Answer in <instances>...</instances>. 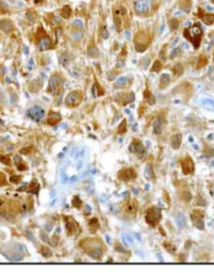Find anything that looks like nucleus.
Here are the masks:
<instances>
[{
    "instance_id": "obj_3",
    "label": "nucleus",
    "mask_w": 214,
    "mask_h": 273,
    "mask_svg": "<svg viewBox=\"0 0 214 273\" xmlns=\"http://www.w3.org/2000/svg\"><path fill=\"white\" fill-rule=\"evenodd\" d=\"M202 30L200 28L195 25L194 26L190 29H186L184 32V35L188 40L192 41L194 44V45L200 46L201 41V36H202Z\"/></svg>"
},
{
    "instance_id": "obj_17",
    "label": "nucleus",
    "mask_w": 214,
    "mask_h": 273,
    "mask_svg": "<svg viewBox=\"0 0 214 273\" xmlns=\"http://www.w3.org/2000/svg\"><path fill=\"white\" fill-rule=\"evenodd\" d=\"M162 128H163V122L161 119L158 118L153 125L154 133L157 135L160 134L162 133Z\"/></svg>"
},
{
    "instance_id": "obj_5",
    "label": "nucleus",
    "mask_w": 214,
    "mask_h": 273,
    "mask_svg": "<svg viewBox=\"0 0 214 273\" xmlns=\"http://www.w3.org/2000/svg\"><path fill=\"white\" fill-rule=\"evenodd\" d=\"M83 95L79 91H74L68 94L65 99V104L69 108H75L82 101Z\"/></svg>"
},
{
    "instance_id": "obj_46",
    "label": "nucleus",
    "mask_w": 214,
    "mask_h": 273,
    "mask_svg": "<svg viewBox=\"0 0 214 273\" xmlns=\"http://www.w3.org/2000/svg\"><path fill=\"white\" fill-rule=\"evenodd\" d=\"M102 36H103V37L105 38V39H106V38L108 37L109 33H108V31H107V29H103V31H102Z\"/></svg>"
},
{
    "instance_id": "obj_36",
    "label": "nucleus",
    "mask_w": 214,
    "mask_h": 273,
    "mask_svg": "<svg viewBox=\"0 0 214 273\" xmlns=\"http://www.w3.org/2000/svg\"><path fill=\"white\" fill-rule=\"evenodd\" d=\"M41 251L42 255H44L45 257H49L52 255V252H51V250L46 247H42L41 249Z\"/></svg>"
},
{
    "instance_id": "obj_44",
    "label": "nucleus",
    "mask_w": 214,
    "mask_h": 273,
    "mask_svg": "<svg viewBox=\"0 0 214 273\" xmlns=\"http://www.w3.org/2000/svg\"><path fill=\"white\" fill-rule=\"evenodd\" d=\"M74 25H75L76 26H77L79 28H82L83 27V23L82 21L79 19H76L74 21Z\"/></svg>"
},
{
    "instance_id": "obj_43",
    "label": "nucleus",
    "mask_w": 214,
    "mask_h": 273,
    "mask_svg": "<svg viewBox=\"0 0 214 273\" xmlns=\"http://www.w3.org/2000/svg\"><path fill=\"white\" fill-rule=\"evenodd\" d=\"M18 169L19 170V171H25V170H26L27 169V166L24 163H20L18 165Z\"/></svg>"
},
{
    "instance_id": "obj_29",
    "label": "nucleus",
    "mask_w": 214,
    "mask_h": 273,
    "mask_svg": "<svg viewBox=\"0 0 214 273\" xmlns=\"http://www.w3.org/2000/svg\"><path fill=\"white\" fill-rule=\"evenodd\" d=\"M162 69V65L159 61H156L154 63L152 68L151 69V72H159Z\"/></svg>"
},
{
    "instance_id": "obj_35",
    "label": "nucleus",
    "mask_w": 214,
    "mask_h": 273,
    "mask_svg": "<svg viewBox=\"0 0 214 273\" xmlns=\"http://www.w3.org/2000/svg\"><path fill=\"white\" fill-rule=\"evenodd\" d=\"M178 25H179L178 24V21L176 19H171L170 21V23H169L170 29H171V30H172V31L176 30V29H178Z\"/></svg>"
},
{
    "instance_id": "obj_10",
    "label": "nucleus",
    "mask_w": 214,
    "mask_h": 273,
    "mask_svg": "<svg viewBox=\"0 0 214 273\" xmlns=\"http://www.w3.org/2000/svg\"><path fill=\"white\" fill-rule=\"evenodd\" d=\"M150 7H151V2L149 0H138L135 3V9L137 13L143 14H146L149 11Z\"/></svg>"
},
{
    "instance_id": "obj_19",
    "label": "nucleus",
    "mask_w": 214,
    "mask_h": 273,
    "mask_svg": "<svg viewBox=\"0 0 214 273\" xmlns=\"http://www.w3.org/2000/svg\"><path fill=\"white\" fill-rule=\"evenodd\" d=\"M143 96H144L145 99H146L147 101L149 102V104H151V105L155 104V102H156L155 98V96L153 95V94L151 93V92L150 91H149L148 89H147V90H145L144 91Z\"/></svg>"
},
{
    "instance_id": "obj_22",
    "label": "nucleus",
    "mask_w": 214,
    "mask_h": 273,
    "mask_svg": "<svg viewBox=\"0 0 214 273\" xmlns=\"http://www.w3.org/2000/svg\"><path fill=\"white\" fill-rule=\"evenodd\" d=\"M170 81V76L168 74L162 75L160 79V88H162L167 86Z\"/></svg>"
},
{
    "instance_id": "obj_23",
    "label": "nucleus",
    "mask_w": 214,
    "mask_h": 273,
    "mask_svg": "<svg viewBox=\"0 0 214 273\" xmlns=\"http://www.w3.org/2000/svg\"><path fill=\"white\" fill-rule=\"evenodd\" d=\"M88 54L90 57L96 58L100 55V51L96 47H90L88 50Z\"/></svg>"
},
{
    "instance_id": "obj_21",
    "label": "nucleus",
    "mask_w": 214,
    "mask_h": 273,
    "mask_svg": "<svg viewBox=\"0 0 214 273\" xmlns=\"http://www.w3.org/2000/svg\"><path fill=\"white\" fill-rule=\"evenodd\" d=\"M135 100V94L131 92L129 94H125L123 96V105H126L127 104H129L131 102H133Z\"/></svg>"
},
{
    "instance_id": "obj_8",
    "label": "nucleus",
    "mask_w": 214,
    "mask_h": 273,
    "mask_svg": "<svg viewBox=\"0 0 214 273\" xmlns=\"http://www.w3.org/2000/svg\"><path fill=\"white\" fill-rule=\"evenodd\" d=\"M45 115V111L41 107L38 106H35L31 107L28 110V116L32 120L35 121H39L43 118Z\"/></svg>"
},
{
    "instance_id": "obj_40",
    "label": "nucleus",
    "mask_w": 214,
    "mask_h": 273,
    "mask_svg": "<svg viewBox=\"0 0 214 273\" xmlns=\"http://www.w3.org/2000/svg\"><path fill=\"white\" fill-rule=\"evenodd\" d=\"M21 180V177L20 176H13L10 177V181L14 183H18Z\"/></svg>"
},
{
    "instance_id": "obj_7",
    "label": "nucleus",
    "mask_w": 214,
    "mask_h": 273,
    "mask_svg": "<svg viewBox=\"0 0 214 273\" xmlns=\"http://www.w3.org/2000/svg\"><path fill=\"white\" fill-rule=\"evenodd\" d=\"M137 177V172L135 169L131 168H124L118 173V178L123 181L133 180Z\"/></svg>"
},
{
    "instance_id": "obj_18",
    "label": "nucleus",
    "mask_w": 214,
    "mask_h": 273,
    "mask_svg": "<svg viewBox=\"0 0 214 273\" xmlns=\"http://www.w3.org/2000/svg\"><path fill=\"white\" fill-rule=\"evenodd\" d=\"M89 231L92 233H96L100 227V223L97 218H92L89 220L88 223Z\"/></svg>"
},
{
    "instance_id": "obj_39",
    "label": "nucleus",
    "mask_w": 214,
    "mask_h": 273,
    "mask_svg": "<svg viewBox=\"0 0 214 273\" xmlns=\"http://www.w3.org/2000/svg\"><path fill=\"white\" fill-rule=\"evenodd\" d=\"M182 199H184L186 202H190L192 199V195L188 191H184V193L182 194Z\"/></svg>"
},
{
    "instance_id": "obj_28",
    "label": "nucleus",
    "mask_w": 214,
    "mask_h": 273,
    "mask_svg": "<svg viewBox=\"0 0 214 273\" xmlns=\"http://www.w3.org/2000/svg\"><path fill=\"white\" fill-rule=\"evenodd\" d=\"M127 132V121L125 119L121 122L118 127V133L119 134H123Z\"/></svg>"
},
{
    "instance_id": "obj_15",
    "label": "nucleus",
    "mask_w": 214,
    "mask_h": 273,
    "mask_svg": "<svg viewBox=\"0 0 214 273\" xmlns=\"http://www.w3.org/2000/svg\"><path fill=\"white\" fill-rule=\"evenodd\" d=\"M61 119H62V118H61V114L57 113V112H51L49 114L47 122H48V124L50 125H52V126L56 125L58 122H61Z\"/></svg>"
},
{
    "instance_id": "obj_4",
    "label": "nucleus",
    "mask_w": 214,
    "mask_h": 273,
    "mask_svg": "<svg viewBox=\"0 0 214 273\" xmlns=\"http://www.w3.org/2000/svg\"><path fill=\"white\" fill-rule=\"evenodd\" d=\"M62 87V80L61 76L58 75H54L51 76L49 83L48 91L53 95H59L61 92Z\"/></svg>"
},
{
    "instance_id": "obj_12",
    "label": "nucleus",
    "mask_w": 214,
    "mask_h": 273,
    "mask_svg": "<svg viewBox=\"0 0 214 273\" xmlns=\"http://www.w3.org/2000/svg\"><path fill=\"white\" fill-rule=\"evenodd\" d=\"M137 210V203L134 200L129 201L124 206V211L128 214H135Z\"/></svg>"
},
{
    "instance_id": "obj_42",
    "label": "nucleus",
    "mask_w": 214,
    "mask_h": 273,
    "mask_svg": "<svg viewBox=\"0 0 214 273\" xmlns=\"http://www.w3.org/2000/svg\"><path fill=\"white\" fill-rule=\"evenodd\" d=\"M6 184V179L5 175L2 173H0V185H5Z\"/></svg>"
},
{
    "instance_id": "obj_33",
    "label": "nucleus",
    "mask_w": 214,
    "mask_h": 273,
    "mask_svg": "<svg viewBox=\"0 0 214 273\" xmlns=\"http://www.w3.org/2000/svg\"><path fill=\"white\" fill-rule=\"evenodd\" d=\"M208 63V59L205 57L204 55H202L199 58V60L198 62V67H203L207 65Z\"/></svg>"
},
{
    "instance_id": "obj_49",
    "label": "nucleus",
    "mask_w": 214,
    "mask_h": 273,
    "mask_svg": "<svg viewBox=\"0 0 214 273\" xmlns=\"http://www.w3.org/2000/svg\"><path fill=\"white\" fill-rule=\"evenodd\" d=\"M212 2L214 3V0H212Z\"/></svg>"
},
{
    "instance_id": "obj_24",
    "label": "nucleus",
    "mask_w": 214,
    "mask_h": 273,
    "mask_svg": "<svg viewBox=\"0 0 214 273\" xmlns=\"http://www.w3.org/2000/svg\"><path fill=\"white\" fill-rule=\"evenodd\" d=\"M145 177H146L147 180H152V179L155 177V174H154L152 166L151 165L148 164L146 166L145 171Z\"/></svg>"
},
{
    "instance_id": "obj_31",
    "label": "nucleus",
    "mask_w": 214,
    "mask_h": 273,
    "mask_svg": "<svg viewBox=\"0 0 214 273\" xmlns=\"http://www.w3.org/2000/svg\"><path fill=\"white\" fill-rule=\"evenodd\" d=\"M113 21H114V23L115 25V27H116L117 31L120 32L121 30V20L120 19V18H119L118 16H114L113 18Z\"/></svg>"
},
{
    "instance_id": "obj_30",
    "label": "nucleus",
    "mask_w": 214,
    "mask_h": 273,
    "mask_svg": "<svg viewBox=\"0 0 214 273\" xmlns=\"http://www.w3.org/2000/svg\"><path fill=\"white\" fill-rule=\"evenodd\" d=\"M72 203L74 207L77 209H80L82 205V202L78 196H74V198L72 199Z\"/></svg>"
},
{
    "instance_id": "obj_37",
    "label": "nucleus",
    "mask_w": 214,
    "mask_h": 273,
    "mask_svg": "<svg viewBox=\"0 0 214 273\" xmlns=\"http://www.w3.org/2000/svg\"><path fill=\"white\" fill-rule=\"evenodd\" d=\"M33 147H27V148L21 149V150H20V153H23V154H24V155H28V154H30V153H31L33 152Z\"/></svg>"
},
{
    "instance_id": "obj_13",
    "label": "nucleus",
    "mask_w": 214,
    "mask_h": 273,
    "mask_svg": "<svg viewBox=\"0 0 214 273\" xmlns=\"http://www.w3.org/2000/svg\"><path fill=\"white\" fill-rule=\"evenodd\" d=\"M182 136L181 134L178 133L173 135L170 139L171 146L172 147L173 149L177 150V149H178L182 143Z\"/></svg>"
},
{
    "instance_id": "obj_9",
    "label": "nucleus",
    "mask_w": 214,
    "mask_h": 273,
    "mask_svg": "<svg viewBox=\"0 0 214 273\" xmlns=\"http://www.w3.org/2000/svg\"><path fill=\"white\" fill-rule=\"evenodd\" d=\"M129 150L131 152L137 153L140 157L144 156L145 153V148L139 140H135L129 146Z\"/></svg>"
},
{
    "instance_id": "obj_27",
    "label": "nucleus",
    "mask_w": 214,
    "mask_h": 273,
    "mask_svg": "<svg viewBox=\"0 0 214 273\" xmlns=\"http://www.w3.org/2000/svg\"><path fill=\"white\" fill-rule=\"evenodd\" d=\"M70 61V57L66 54L62 55L61 56V58H60V62H61V65L63 67H66L68 64H69Z\"/></svg>"
},
{
    "instance_id": "obj_2",
    "label": "nucleus",
    "mask_w": 214,
    "mask_h": 273,
    "mask_svg": "<svg viewBox=\"0 0 214 273\" xmlns=\"http://www.w3.org/2000/svg\"><path fill=\"white\" fill-rule=\"evenodd\" d=\"M161 219L160 209L156 207H151L147 211L145 215V221L153 227H156L159 224Z\"/></svg>"
},
{
    "instance_id": "obj_45",
    "label": "nucleus",
    "mask_w": 214,
    "mask_h": 273,
    "mask_svg": "<svg viewBox=\"0 0 214 273\" xmlns=\"http://www.w3.org/2000/svg\"><path fill=\"white\" fill-rule=\"evenodd\" d=\"M117 75V73H115V74H114V71L111 72H109V75H108V79H109L110 80H113V79H115V77H116Z\"/></svg>"
},
{
    "instance_id": "obj_11",
    "label": "nucleus",
    "mask_w": 214,
    "mask_h": 273,
    "mask_svg": "<svg viewBox=\"0 0 214 273\" xmlns=\"http://www.w3.org/2000/svg\"><path fill=\"white\" fill-rule=\"evenodd\" d=\"M181 167L182 172L185 175L190 174L193 173L194 170V162L190 157H186L181 162Z\"/></svg>"
},
{
    "instance_id": "obj_25",
    "label": "nucleus",
    "mask_w": 214,
    "mask_h": 273,
    "mask_svg": "<svg viewBox=\"0 0 214 273\" xmlns=\"http://www.w3.org/2000/svg\"><path fill=\"white\" fill-rule=\"evenodd\" d=\"M202 19L206 25H211L214 23V15L213 14H202Z\"/></svg>"
},
{
    "instance_id": "obj_47",
    "label": "nucleus",
    "mask_w": 214,
    "mask_h": 273,
    "mask_svg": "<svg viewBox=\"0 0 214 273\" xmlns=\"http://www.w3.org/2000/svg\"><path fill=\"white\" fill-rule=\"evenodd\" d=\"M82 35L81 33H76L74 34V38L77 40L80 39L81 38H82Z\"/></svg>"
},
{
    "instance_id": "obj_1",
    "label": "nucleus",
    "mask_w": 214,
    "mask_h": 273,
    "mask_svg": "<svg viewBox=\"0 0 214 273\" xmlns=\"http://www.w3.org/2000/svg\"><path fill=\"white\" fill-rule=\"evenodd\" d=\"M80 247L84 252L96 259H100L104 253V244L100 238H87L80 242Z\"/></svg>"
},
{
    "instance_id": "obj_16",
    "label": "nucleus",
    "mask_w": 214,
    "mask_h": 273,
    "mask_svg": "<svg viewBox=\"0 0 214 273\" xmlns=\"http://www.w3.org/2000/svg\"><path fill=\"white\" fill-rule=\"evenodd\" d=\"M179 6L180 9L187 13L189 12L191 10L192 6V0H180L179 3Z\"/></svg>"
},
{
    "instance_id": "obj_20",
    "label": "nucleus",
    "mask_w": 214,
    "mask_h": 273,
    "mask_svg": "<svg viewBox=\"0 0 214 273\" xmlns=\"http://www.w3.org/2000/svg\"><path fill=\"white\" fill-rule=\"evenodd\" d=\"M128 79L126 76H121L119 77L116 82H115L113 84V87L115 88H121L125 86V84L127 83Z\"/></svg>"
},
{
    "instance_id": "obj_14",
    "label": "nucleus",
    "mask_w": 214,
    "mask_h": 273,
    "mask_svg": "<svg viewBox=\"0 0 214 273\" xmlns=\"http://www.w3.org/2000/svg\"><path fill=\"white\" fill-rule=\"evenodd\" d=\"M38 46H39V49L41 51H46L51 48L52 43H51V40L49 37L45 36L42 37L41 39H40Z\"/></svg>"
},
{
    "instance_id": "obj_6",
    "label": "nucleus",
    "mask_w": 214,
    "mask_h": 273,
    "mask_svg": "<svg viewBox=\"0 0 214 273\" xmlns=\"http://www.w3.org/2000/svg\"><path fill=\"white\" fill-rule=\"evenodd\" d=\"M66 233L68 236L75 235L80 231V226L73 217L66 216L65 217Z\"/></svg>"
},
{
    "instance_id": "obj_48",
    "label": "nucleus",
    "mask_w": 214,
    "mask_h": 273,
    "mask_svg": "<svg viewBox=\"0 0 214 273\" xmlns=\"http://www.w3.org/2000/svg\"><path fill=\"white\" fill-rule=\"evenodd\" d=\"M42 1V0H35V3H40V2H41Z\"/></svg>"
},
{
    "instance_id": "obj_26",
    "label": "nucleus",
    "mask_w": 214,
    "mask_h": 273,
    "mask_svg": "<svg viewBox=\"0 0 214 273\" xmlns=\"http://www.w3.org/2000/svg\"><path fill=\"white\" fill-rule=\"evenodd\" d=\"M71 12H72L71 8L68 6H65L62 7L61 11V15L64 18L68 19L70 18V16L71 15Z\"/></svg>"
},
{
    "instance_id": "obj_38",
    "label": "nucleus",
    "mask_w": 214,
    "mask_h": 273,
    "mask_svg": "<svg viewBox=\"0 0 214 273\" xmlns=\"http://www.w3.org/2000/svg\"><path fill=\"white\" fill-rule=\"evenodd\" d=\"M0 161L6 165H11V159L7 156H0Z\"/></svg>"
},
{
    "instance_id": "obj_41",
    "label": "nucleus",
    "mask_w": 214,
    "mask_h": 273,
    "mask_svg": "<svg viewBox=\"0 0 214 273\" xmlns=\"http://www.w3.org/2000/svg\"><path fill=\"white\" fill-rule=\"evenodd\" d=\"M174 72L176 75H180L181 73H182V68L181 65H177L175 66L174 69Z\"/></svg>"
},
{
    "instance_id": "obj_34",
    "label": "nucleus",
    "mask_w": 214,
    "mask_h": 273,
    "mask_svg": "<svg viewBox=\"0 0 214 273\" xmlns=\"http://www.w3.org/2000/svg\"><path fill=\"white\" fill-rule=\"evenodd\" d=\"M176 221L178 223V225L180 226V227H184V226L186 225V223L185 217L182 214H180L178 215V217H177V219H176Z\"/></svg>"
},
{
    "instance_id": "obj_32",
    "label": "nucleus",
    "mask_w": 214,
    "mask_h": 273,
    "mask_svg": "<svg viewBox=\"0 0 214 273\" xmlns=\"http://www.w3.org/2000/svg\"><path fill=\"white\" fill-rule=\"evenodd\" d=\"M148 47V45L145 43H136L135 44V49L139 53H143L146 51Z\"/></svg>"
}]
</instances>
